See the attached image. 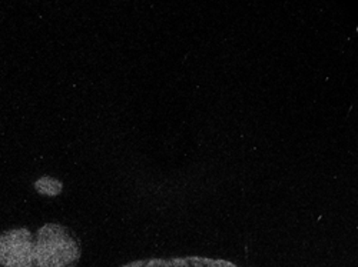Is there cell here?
Here are the masks:
<instances>
[{"label":"cell","instance_id":"6da1fadb","mask_svg":"<svg viewBox=\"0 0 358 267\" xmlns=\"http://www.w3.org/2000/svg\"><path fill=\"white\" fill-rule=\"evenodd\" d=\"M80 249L61 226H43L38 234L13 229L0 234V267H75Z\"/></svg>","mask_w":358,"mask_h":267}]
</instances>
